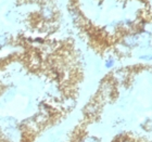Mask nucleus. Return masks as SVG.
<instances>
[{
  "mask_svg": "<svg viewBox=\"0 0 152 142\" xmlns=\"http://www.w3.org/2000/svg\"><path fill=\"white\" fill-rule=\"evenodd\" d=\"M2 139L4 142H24V130L16 125H7L3 126Z\"/></svg>",
  "mask_w": 152,
  "mask_h": 142,
  "instance_id": "f257e3e1",
  "label": "nucleus"
},
{
  "mask_svg": "<svg viewBox=\"0 0 152 142\" xmlns=\"http://www.w3.org/2000/svg\"><path fill=\"white\" fill-rule=\"evenodd\" d=\"M41 15L45 20H50L52 17V10L49 7H44L41 10Z\"/></svg>",
  "mask_w": 152,
  "mask_h": 142,
  "instance_id": "f03ea898",
  "label": "nucleus"
},
{
  "mask_svg": "<svg viewBox=\"0 0 152 142\" xmlns=\"http://www.w3.org/2000/svg\"><path fill=\"white\" fill-rule=\"evenodd\" d=\"M79 142H100L98 138L92 136H84L83 138H80Z\"/></svg>",
  "mask_w": 152,
  "mask_h": 142,
  "instance_id": "7ed1b4c3",
  "label": "nucleus"
},
{
  "mask_svg": "<svg viewBox=\"0 0 152 142\" xmlns=\"http://www.w3.org/2000/svg\"><path fill=\"white\" fill-rule=\"evenodd\" d=\"M7 41H8V39H7L6 36H0V48H2L3 46H6Z\"/></svg>",
  "mask_w": 152,
  "mask_h": 142,
  "instance_id": "20e7f679",
  "label": "nucleus"
},
{
  "mask_svg": "<svg viewBox=\"0 0 152 142\" xmlns=\"http://www.w3.org/2000/svg\"><path fill=\"white\" fill-rule=\"evenodd\" d=\"M120 142H132V141H129V140H122V141H120Z\"/></svg>",
  "mask_w": 152,
  "mask_h": 142,
  "instance_id": "39448f33",
  "label": "nucleus"
}]
</instances>
